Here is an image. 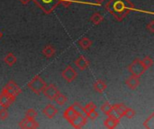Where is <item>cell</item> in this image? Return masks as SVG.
Returning a JSON list of instances; mask_svg holds the SVG:
<instances>
[{"label": "cell", "mask_w": 154, "mask_h": 129, "mask_svg": "<svg viewBox=\"0 0 154 129\" xmlns=\"http://www.w3.org/2000/svg\"><path fill=\"white\" fill-rule=\"evenodd\" d=\"M104 21V17L101 15V13H95L92 14V16L90 17V22L94 24V25H99L102 22Z\"/></svg>", "instance_id": "cell-21"}, {"label": "cell", "mask_w": 154, "mask_h": 129, "mask_svg": "<svg viewBox=\"0 0 154 129\" xmlns=\"http://www.w3.org/2000/svg\"><path fill=\"white\" fill-rule=\"evenodd\" d=\"M78 115V113L73 110V108L70 106V107H69L65 111H64V113H63V118L69 122V123H70L75 118H76V116Z\"/></svg>", "instance_id": "cell-16"}, {"label": "cell", "mask_w": 154, "mask_h": 129, "mask_svg": "<svg viewBox=\"0 0 154 129\" xmlns=\"http://www.w3.org/2000/svg\"><path fill=\"white\" fill-rule=\"evenodd\" d=\"M40 127L39 123L37 121H35L34 119H23L22 121L19 122V128H26V129H32V128H38Z\"/></svg>", "instance_id": "cell-12"}, {"label": "cell", "mask_w": 154, "mask_h": 129, "mask_svg": "<svg viewBox=\"0 0 154 129\" xmlns=\"http://www.w3.org/2000/svg\"><path fill=\"white\" fill-rule=\"evenodd\" d=\"M94 1H96L97 3H98V4H101V3H103L105 0H94Z\"/></svg>", "instance_id": "cell-35"}, {"label": "cell", "mask_w": 154, "mask_h": 129, "mask_svg": "<svg viewBox=\"0 0 154 129\" xmlns=\"http://www.w3.org/2000/svg\"><path fill=\"white\" fill-rule=\"evenodd\" d=\"M126 106L124 103H118V104H115L113 105V111L116 113V115L119 118L122 119L125 115V111L126 110Z\"/></svg>", "instance_id": "cell-14"}, {"label": "cell", "mask_w": 154, "mask_h": 129, "mask_svg": "<svg viewBox=\"0 0 154 129\" xmlns=\"http://www.w3.org/2000/svg\"><path fill=\"white\" fill-rule=\"evenodd\" d=\"M61 76L62 78L68 83L70 84L72 83L78 76V73L77 71L71 66H68L61 73Z\"/></svg>", "instance_id": "cell-6"}, {"label": "cell", "mask_w": 154, "mask_h": 129, "mask_svg": "<svg viewBox=\"0 0 154 129\" xmlns=\"http://www.w3.org/2000/svg\"><path fill=\"white\" fill-rule=\"evenodd\" d=\"M75 65L77 66L78 68H79L81 71H83V70H85L86 68L88 67V66H89V61H88L85 57L81 56V57H79L75 61Z\"/></svg>", "instance_id": "cell-15"}, {"label": "cell", "mask_w": 154, "mask_h": 129, "mask_svg": "<svg viewBox=\"0 0 154 129\" xmlns=\"http://www.w3.org/2000/svg\"><path fill=\"white\" fill-rule=\"evenodd\" d=\"M88 122L87 116H84L83 114H78L76 118L69 123L74 128H83Z\"/></svg>", "instance_id": "cell-10"}, {"label": "cell", "mask_w": 154, "mask_h": 129, "mask_svg": "<svg viewBox=\"0 0 154 129\" xmlns=\"http://www.w3.org/2000/svg\"><path fill=\"white\" fill-rule=\"evenodd\" d=\"M33 2L47 14L52 13L60 4V0H33Z\"/></svg>", "instance_id": "cell-3"}, {"label": "cell", "mask_w": 154, "mask_h": 129, "mask_svg": "<svg viewBox=\"0 0 154 129\" xmlns=\"http://www.w3.org/2000/svg\"><path fill=\"white\" fill-rule=\"evenodd\" d=\"M4 61H5V63L7 66H13L16 63V57H15L13 53L9 52V53H7V54L5 55V58H4Z\"/></svg>", "instance_id": "cell-20"}, {"label": "cell", "mask_w": 154, "mask_h": 129, "mask_svg": "<svg viewBox=\"0 0 154 129\" xmlns=\"http://www.w3.org/2000/svg\"><path fill=\"white\" fill-rule=\"evenodd\" d=\"M20 2H21V4H27L31 0H19Z\"/></svg>", "instance_id": "cell-34"}, {"label": "cell", "mask_w": 154, "mask_h": 129, "mask_svg": "<svg viewBox=\"0 0 154 129\" xmlns=\"http://www.w3.org/2000/svg\"><path fill=\"white\" fill-rule=\"evenodd\" d=\"M60 4L65 7H69L72 4V0H60Z\"/></svg>", "instance_id": "cell-33"}, {"label": "cell", "mask_w": 154, "mask_h": 129, "mask_svg": "<svg viewBox=\"0 0 154 129\" xmlns=\"http://www.w3.org/2000/svg\"><path fill=\"white\" fill-rule=\"evenodd\" d=\"M15 101V97L5 92H2L0 93V106L2 108H9L13 103L14 101Z\"/></svg>", "instance_id": "cell-8"}, {"label": "cell", "mask_w": 154, "mask_h": 129, "mask_svg": "<svg viewBox=\"0 0 154 129\" xmlns=\"http://www.w3.org/2000/svg\"><path fill=\"white\" fill-rule=\"evenodd\" d=\"M143 65H144V66H145V68L148 70V69H150L152 66H153V60H152V58L151 57H145L143 60Z\"/></svg>", "instance_id": "cell-25"}, {"label": "cell", "mask_w": 154, "mask_h": 129, "mask_svg": "<svg viewBox=\"0 0 154 129\" xmlns=\"http://www.w3.org/2000/svg\"><path fill=\"white\" fill-rule=\"evenodd\" d=\"M146 29L151 32V33H154V21L152 20L147 25H146Z\"/></svg>", "instance_id": "cell-32"}, {"label": "cell", "mask_w": 154, "mask_h": 129, "mask_svg": "<svg viewBox=\"0 0 154 129\" xmlns=\"http://www.w3.org/2000/svg\"><path fill=\"white\" fill-rule=\"evenodd\" d=\"M97 117H98V113L97 112L96 110H92V111H90L89 113L87 114L88 119H90V120H95V119H97Z\"/></svg>", "instance_id": "cell-30"}, {"label": "cell", "mask_w": 154, "mask_h": 129, "mask_svg": "<svg viewBox=\"0 0 154 129\" xmlns=\"http://www.w3.org/2000/svg\"><path fill=\"white\" fill-rule=\"evenodd\" d=\"M134 8V4L130 0H109L106 4V9L118 22L123 21Z\"/></svg>", "instance_id": "cell-1"}, {"label": "cell", "mask_w": 154, "mask_h": 129, "mask_svg": "<svg viewBox=\"0 0 154 129\" xmlns=\"http://www.w3.org/2000/svg\"><path fill=\"white\" fill-rule=\"evenodd\" d=\"M46 83L44 82V80L40 76V75H36L34 76L27 84L28 88L32 92H34L35 94H41L44 88L46 87Z\"/></svg>", "instance_id": "cell-2"}, {"label": "cell", "mask_w": 154, "mask_h": 129, "mask_svg": "<svg viewBox=\"0 0 154 129\" xmlns=\"http://www.w3.org/2000/svg\"><path fill=\"white\" fill-rule=\"evenodd\" d=\"M58 113V109L52 105V104H48L43 110H42V114L45 118L49 119H53Z\"/></svg>", "instance_id": "cell-11"}, {"label": "cell", "mask_w": 154, "mask_h": 129, "mask_svg": "<svg viewBox=\"0 0 154 129\" xmlns=\"http://www.w3.org/2000/svg\"><path fill=\"white\" fill-rule=\"evenodd\" d=\"M42 55L46 58H51L55 55V48L51 45H46L42 49Z\"/></svg>", "instance_id": "cell-18"}, {"label": "cell", "mask_w": 154, "mask_h": 129, "mask_svg": "<svg viewBox=\"0 0 154 129\" xmlns=\"http://www.w3.org/2000/svg\"><path fill=\"white\" fill-rule=\"evenodd\" d=\"M71 107L73 108V110L78 113V114H83V107L80 105V103L79 102H75L71 105Z\"/></svg>", "instance_id": "cell-29"}, {"label": "cell", "mask_w": 154, "mask_h": 129, "mask_svg": "<svg viewBox=\"0 0 154 129\" xmlns=\"http://www.w3.org/2000/svg\"><path fill=\"white\" fill-rule=\"evenodd\" d=\"M119 123H120V119L116 115H114L113 112L111 114H109L107 116V119L104 121L105 127L108 129L116 128Z\"/></svg>", "instance_id": "cell-9"}, {"label": "cell", "mask_w": 154, "mask_h": 129, "mask_svg": "<svg viewBox=\"0 0 154 129\" xmlns=\"http://www.w3.org/2000/svg\"><path fill=\"white\" fill-rule=\"evenodd\" d=\"M125 84L128 86L129 89H131L133 91L136 90L140 85V77H137V76L131 75V76L125 80Z\"/></svg>", "instance_id": "cell-13"}, {"label": "cell", "mask_w": 154, "mask_h": 129, "mask_svg": "<svg viewBox=\"0 0 154 129\" xmlns=\"http://www.w3.org/2000/svg\"><path fill=\"white\" fill-rule=\"evenodd\" d=\"M2 92H5L14 97H17L19 94H21L22 92V90L21 88L18 86V84L14 81V80H10L4 87H3V90Z\"/></svg>", "instance_id": "cell-5"}, {"label": "cell", "mask_w": 154, "mask_h": 129, "mask_svg": "<svg viewBox=\"0 0 154 129\" xmlns=\"http://www.w3.org/2000/svg\"><path fill=\"white\" fill-rule=\"evenodd\" d=\"M54 101H56V103H57L59 106H63V105L67 102L68 99H67L66 95H64V94H62V93L60 92V93L56 96V98L54 99Z\"/></svg>", "instance_id": "cell-22"}, {"label": "cell", "mask_w": 154, "mask_h": 129, "mask_svg": "<svg viewBox=\"0 0 154 129\" xmlns=\"http://www.w3.org/2000/svg\"><path fill=\"white\" fill-rule=\"evenodd\" d=\"M101 111L104 112L106 116L111 114L113 112V105H111L109 102H106L101 106Z\"/></svg>", "instance_id": "cell-23"}, {"label": "cell", "mask_w": 154, "mask_h": 129, "mask_svg": "<svg viewBox=\"0 0 154 129\" xmlns=\"http://www.w3.org/2000/svg\"><path fill=\"white\" fill-rule=\"evenodd\" d=\"M2 36H3V34H2V32H1V31H0V39L2 38Z\"/></svg>", "instance_id": "cell-36"}, {"label": "cell", "mask_w": 154, "mask_h": 129, "mask_svg": "<svg viewBox=\"0 0 154 129\" xmlns=\"http://www.w3.org/2000/svg\"><path fill=\"white\" fill-rule=\"evenodd\" d=\"M37 117V112L35 110L33 109H29L26 110L25 112V119H35V118Z\"/></svg>", "instance_id": "cell-24"}, {"label": "cell", "mask_w": 154, "mask_h": 129, "mask_svg": "<svg viewBox=\"0 0 154 129\" xmlns=\"http://www.w3.org/2000/svg\"><path fill=\"white\" fill-rule=\"evenodd\" d=\"M146 68L143 63V61L140 58H135L129 66H128V71L131 73L132 75L141 77L145 72Z\"/></svg>", "instance_id": "cell-4"}, {"label": "cell", "mask_w": 154, "mask_h": 129, "mask_svg": "<svg viewBox=\"0 0 154 129\" xmlns=\"http://www.w3.org/2000/svg\"><path fill=\"white\" fill-rule=\"evenodd\" d=\"M135 111L133 110V109H131V108H126V110H125V115H124V117H125V118H127L128 119H133L134 116H135Z\"/></svg>", "instance_id": "cell-28"}, {"label": "cell", "mask_w": 154, "mask_h": 129, "mask_svg": "<svg viewBox=\"0 0 154 129\" xmlns=\"http://www.w3.org/2000/svg\"><path fill=\"white\" fill-rule=\"evenodd\" d=\"M153 123H154V114H152L150 116V118H148L144 124H143V127L145 128H153Z\"/></svg>", "instance_id": "cell-26"}, {"label": "cell", "mask_w": 154, "mask_h": 129, "mask_svg": "<svg viewBox=\"0 0 154 129\" xmlns=\"http://www.w3.org/2000/svg\"><path fill=\"white\" fill-rule=\"evenodd\" d=\"M106 88H107L106 84L102 80H97L94 84V90L98 93H103L106 90Z\"/></svg>", "instance_id": "cell-17"}, {"label": "cell", "mask_w": 154, "mask_h": 129, "mask_svg": "<svg viewBox=\"0 0 154 129\" xmlns=\"http://www.w3.org/2000/svg\"><path fill=\"white\" fill-rule=\"evenodd\" d=\"M92 44H93L92 40H89L88 38H87V37L82 38V39L79 40V47H80L82 49H88V48L92 46Z\"/></svg>", "instance_id": "cell-19"}, {"label": "cell", "mask_w": 154, "mask_h": 129, "mask_svg": "<svg viewBox=\"0 0 154 129\" xmlns=\"http://www.w3.org/2000/svg\"><path fill=\"white\" fill-rule=\"evenodd\" d=\"M8 117V111L5 108L0 109V120H5Z\"/></svg>", "instance_id": "cell-31"}, {"label": "cell", "mask_w": 154, "mask_h": 129, "mask_svg": "<svg viewBox=\"0 0 154 129\" xmlns=\"http://www.w3.org/2000/svg\"><path fill=\"white\" fill-rule=\"evenodd\" d=\"M43 95L48 98L51 101H54V99L56 98V96L60 93V91L58 89V87L55 84H48L46 85V87L44 88L43 92H42Z\"/></svg>", "instance_id": "cell-7"}, {"label": "cell", "mask_w": 154, "mask_h": 129, "mask_svg": "<svg viewBox=\"0 0 154 129\" xmlns=\"http://www.w3.org/2000/svg\"><path fill=\"white\" fill-rule=\"evenodd\" d=\"M96 109H97V106L93 102H89L85 107H83V113H85L87 115L88 113H89L92 110H95Z\"/></svg>", "instance_id": "cell-27"}]
</instances>
